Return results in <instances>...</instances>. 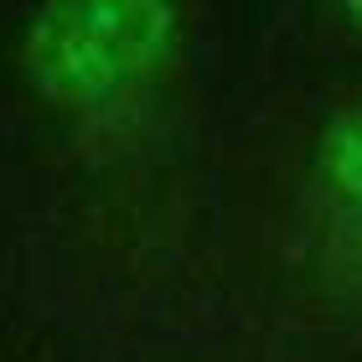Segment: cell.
Returning <instances> with one entry per match:
<instances>
[{"label":"cell","mask_w":362,"mask_h":362,"mask_svg":"<svg viewBox=\"0 0 362 362\" xmlns=\"http://www.w3.org/2000/svg\"><path fill=\"white\" fill-rule=\"evenodd\" d=\"M181 47V0H37L21 73L47 104L88 109L156 78Z\"/></svg>","instance_id":"6da1fadb"},{"label":"cell","mask_w":362,"mask_h":362,"mask_svg":"<svg viewBox=\"0 0 362 362\" xmlns=\"http://www.w3.org/2000/svg\"><path fill=\"white\" fill-rule=\"evenodd\" d=\"M316 166L337 197L362 207V104L326 119L321 140H316Z\"/></svg>","instance_id":"7a4b0ae2"},{"label":"cell","mask_w":362,"mask_h":362,"mask_svg":"<svg viewBox=\"0 0 362 362\" xmlns=\"http://www.w3.org/2000/svg\"><path fill=\"white\" fill-rule=\"evenodd\" d=\"M337 6H341V16H347L352 26H362V0H337Z\"/></svg>","instance_id":"3957f363"}]
</instances>
